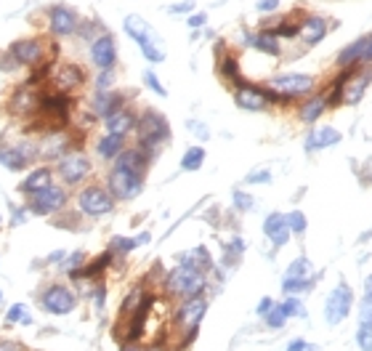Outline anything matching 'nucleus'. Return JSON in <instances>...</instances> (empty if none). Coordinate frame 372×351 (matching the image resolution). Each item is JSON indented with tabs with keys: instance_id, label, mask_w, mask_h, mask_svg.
Instances as JSON below:
<instances>
[{
	"instance_id": "nucleus-53",
	"label": "nucleus",
	"mask_w": 372,
	"mask_h": 351,
	"mask_svg": "<svg viewBox=\"0 0 372 351\" xmlns=\"http://www.w3.org/2000/svg\"><path fill=\"white\" fill-rule=\"evenodd\" d=\"M367 290H372V274L367 277Z\"/></svg>"
},
{
	"instance_id": "nucleus-23",
	"label": "nucleus",
	"mask_w": 372,
	"mask_h": 351,
	"mask_svg": "<svg viewBox=\"0 0 372 351\" xmlns=\"http://www.w3.org/2000/svg\"><path fill=\"white\" fill-rule=\"evenodd\" d=\"M40 99L38 94H35V88H19L16 91V96L11 99V112H16V115H22V112H35V109L40 107Z\"/></svg>"
},
{
	"instance_id": "nucleus-9",
	"label": "nucleus",
	"mask_w": 372,
	"mask_h": 351,
	"mask_svg": "<svg viewBox=\"0 0 372 351\" xmlns=\"http://www.w3.org/2000/svg\"><path fill=\"white\" fill-rule=\"evenodd\" d=\"M75 306H78V298L64 285H53L43 293V309L48 314H69Z\"/></svg>"
},
{
	"instance_id": "nucleus-37",
	"label": "nucleus",
	"mask_w": 372,
	"mask_h": 351,
	"mask_svg": "<svg viewBox=\"0 0 372 351\" xmlns=\"http://www.w3.org/2000/svg\"><path fill=\"white\" fill-rule=\"evenodd\" d=\"M287 227H290L292 234H303L306 231V216L301 213V210H292V213H287Z\"/></svg>"
},
{
	"instance_id": "nucleus-12",
	"label": "nucleus",
	"mask_w": 372,
	"mask_h": 351,
	"mask_svg": "<svg viewBox=\"0 0 372 351\" xmlns=\"http://www.w3.org/2000/svg\"><path fill=\"white\" fill-rule=\"evenodd\" d=\"M205 309H208V301L202 296L186 298L184 303H181V309H178V324L186 327L189 333H197V324L205 317Z\"/></svg>"
},
{
	"instance_id": "nucleus-2",
	"label": "nucleus",
	"mask_w": 372,
	"mask_h": 351,
	"mask_svg": "<svg viewBox=\"0 0 372 351\" xmlns=\"http://www.w3.org/2000/svg\"><path fill=\"white\" fill-rule=\"evenodd\" d=\"M165 287L171 290L173 296H184V298L202 296V290H205V271H197L192 269V266H181L178 264L165 277Z\"/></svg>"
},
{
	"instance_id": "nucleus-36",
	"label": "nucleus",
	"mask_w": 372,
	"mask_h": 351,
	"mask_svg": "<svg viewBox=\"0 0 372 351\" xmlns=\"http://www.w3.org/2000/svg\"><path fill=\"white\" fill-rule=\"evenodd\" d=\"M144 243H149V234H141L138 240H122V237H115V240H112V250L128 253V250H133L136 245H144Z\"/></svg>"
},
{
	"instance_id": "nucleus-33",
	"label": "nucleus",
	"mask_w": 372,
	"mask_h": 351,
	"mask_svg": "<svg viewBox=\"0 0 372 351\" xmlns=\"http://www.w3.org/2000/svg\"><path fill=\"white\" fill-rule=\"evenodd\" d=\"M271 32H274L277 38H301V22L282 19V22H277V27H271Z\"/></svg>"
},
{
	"instance_id": "nucleus-18",
	"label": "nucleus",
	"mask_w": 372,
	"mask_h": 351,
	"mask_svg": "<svg viewBox=\"0 0 372 351\" xmlns=\"http://www.w3.org/2000/svg\"><path fill=\"white\" fill-rule=\"evenodd\" d=\"M11 54L19 64H27V67H29V64H38L40 59H43V45H40L38 41H19V43H13Z\"/></svg>"
},
{
	"instance_id": "nucleus-21",
	"label": "nucleus",
	"mask_w": 372,
	"mask_h": 351,
	"mask_svg": "<svg viewBox=\"0 0 372 351\" xmlns=\"http://www.w3.org/2000/svg\"><path fill=\"white\" fill-rule=\"evenodd\" d=\"M120 107H122V99L115 91H96V96H93V112L104 120L112 112H117Z\"/></svg>"
},
{
	"instance_id": "nucleus-10",
	"label": "nucleus",
	"mask_w": 372,
	"mask_h": 351,
	"mask_svg": "<svg viewBox=\"0 0 372 351\" xmlns=\"http://www.w3.org/2000/svg\"><path fill=\"white\" fill-rule=\"evenodd\" d=\"M59 173L66 184H80L85 176L91 173V160L80 152H66L64 157L59 160Z\"/></svg>"
},
{
	"instance_id": "nucleus-51",
	"label": "nucleus",
	"mask_w": 372,
	"mask_h": 351,
	"mask_svg": "<svg viewBox=\"0 0 372 351\" xmlns=\"http://www.w3.org/2000/svg\"><path fill=\"white\" fill-rule=\"evenodd\" d=\"M0 351H19V346L11 341H0Z\"/></svg>"
},
{
	"instance_id": "nucleus-14",
	"label": "nucleus",
	"mask_w": 372,
	"mask_h": 351,
	"mask_svg": "<svg viewBox=\"0 0 372 351\" xmlns=\"http://www.w3.org/2000/svg\"><path fill=\"white\" fill-rule=\"evenodd\" d=\"M327 32H330V22L327 19H322L317 14H308L301 19V41L306 45H319L327 38Z\"/></svg>"
},
{
	"instance_id": "nucleus-34",
	"label": "nucleus",
	"mask_w": 372,
	"mask_h": 351,
	"mask_svg": "<svg viewBox=\"0 0 372 351\" xmlns=\"http://www.w3.org/2000/svg\"><path fill=\"white\" fill-rule=\"evenodd\" d=\"M138 48H141V54H144L146 62H152V64L165 59V54H162V48L157 45V41H155V38H146V41H141V43H138Z\"/></svg>"
},
{
	"instance_id": "nucleus-26",
	"label": "nucleus",
	"mask_w": 372,
	"mask_h": 351,
	"mask_svg": "<svg viewBox=\"0 0 372 351\" xmlns=\"http://www.w3.org/2000/svg\"><path fill=\"white\" fill-rule=\"evenodd\" d=\"M122 144H125V136H115V134H106L104 138H99L96 144V152L104 157V160H117L122 155Z\"/></svg>"
},
{
	"instance_id": "nucleus-46",
	"label": "nucleus",
	"mask_w": 372,
	"mask_h": 351,
	"mask_svg": "<svg viewBox=\"0 0 372 351\" xmlns=\"http://www.w3.org/2000/svg\"><path fill=\"white\" fill-rule=\"evenodd\" d=\"M83 258H85L83 253H72V256H69V261H66V269L75 271V269L80 266V264H83Z\"/></svg>"
},
{
	"instance_id": "nucleus-41",
	"label": "nucleus",
	"mask_w": 372,
	"mask_h": 351,
	"mask_svg": "<svg viewBox=\"0 0 372 351\" xmlns=\"http://www.w3.org/2000/svg\"><path fill=\"white\" fill-rule=\"evenodd\" d=\"M144 83H146V85H149V88H152V91H155L157 96H168V91L162 88V83L157 80V75H155L152 69H146V72H144Z\"/></svg>"
},
{
	"instance_id": "nucleus-7",
	"label": "nucleus",
	"mask_w": 372,
	"mask_h": 351,
	"mask_svg": "<svg viewBox=\"0 0 372 351\" xmlns=\"http://www.w3.org/2000/svg\"><path fill=\"white\" fill-rule=\"evenodd\" d=\"M78 205H80V210H83L85 216L96 218V216H106V213H112L115 200H112V192L101 189V187H85V189L80 192Z\"/></svg>"
},
{
	"instance_id": "nucleus-17",
	"label": "nucleus",
	"mask_w": 372,
	"mask_h": 351,
	"mask_svg": "<svg viewBox=\"0 0 372 351\" xmlns=\"http://www.w3.org/2000/svg\"><path fill=\"white\" fill-rule=\"evenodd\" d=\"M338 141H341V131L332 128V125H322V128L308 131V136H306V152H317V149L332 147Z\"/></svg>"
},
{
	"instance_id": "nucleus-27",
	"label": "nucleus",
	"mask_w": 372,
	"mask_h": 351,
	"mask_svg": "<svg viewBox=\"0 0 372 351\" xmlns=\"http://www.w3.org/2000/svg\"><path fill=\"white\" fill-rule=\"evenodd\" d=\"M51 168H38V171H32V173L24 178V184H22V189L29 192V194H38V192L48 189L51 187Z\"/></svg>"
},
{
	"instance_id": "nucleus-35",
	"label": "nucleus",
	"mask_w": 372,
	"mask_h": 351,
	"mask_svg": "<svg viewBox=\"0 0 372 351\" xmlns=\"http://www.w3.org/2000/svg\"><path fill=\"white\" fill-rule=\"evenodd\" d=\"M221 75H224L226 80L237 83V85H242V75H239V64L237 59H231V56H226L224 62H221Z\"/></svg>"
},
{
	"instance_id": "nucleus-48",
	"label": "nucleus",
	"mask_w": 372,
	"mask_h": 351,
	"mask_svg": "<svg viewBox=\"0 0 372 351\" xmlns=\"http://www.w3.org/2000/svg\"><path fill=\"white\" fill-rule=\"evenodd\" d=\"M186 11H192V0L178 3V6H171V14H186Z\"/></svg>"
},
{
	"instance_id": "nucleus-6",
	"label": "nucleus",
	"mask_w": 372,
	"mask_h": 351,
	"mask_svg": "<svg viewBox=\"0 0 372 351\" xmlns=\"http://www.w3.org/2000/svg\"><path fill=\"white\" fill-rule=\"evenodd\" d=\"M351 303H354V290L345 282H341L324 301V320H327V324L343 322L348 317V311H351Z\"/></svg>"
},
{
	"instance_id": "nucleus-32",
	"label": "nucleus",
	"mask_w": 372,
	"mask_h": 351,
	"mask_svg": "<svg viewBox=\"0 0 372 351\" xmlns=\"http://www.w3.org/2000/svg\"><path fill=\"white\" fill-rule=\"evenodd\" d=\"M359 333H372V290L362 301V311H359Z\"/></svg>"
},
{
	"instance_id": "nucleus-1",
	"label": "nucleus",
	"mask_w": 372,
	"mask_h": 351,
	"mask_svg": "<svg viewBox=\"0 0 372 351\" xmlns=\"http://www.w3.org/2000/svg\"><path fill=\"white\" fill-rule=\"evenodd\" d=\"M149 157L152 155L141 147L122 152L112 168V173H109V192L120 200H133L144 187V168Z\"/></svg>"
},
{
	"instance_id": "nucleus-47",
	"label": "nucleus",
	"mask_w": 372,
	"mask_h": 351,
	"mask_svg": "<svg viewBox=\"0 0 372 351\" xmlns=\"http://www.w3.org/2000/svg\"><path fill=\"white\" fill-rule=\"evenodd\" d=\"M271 309H274V301H271V298H264V301L258 303V314H261V317H266Z\"/></svg>"
},
{
	"instance_id": "nucleus-49",
	"label": "nucleus",
	"mask_w": 372,
	"mask_h": 351,
	"mask_svg": "<svg viewBox=\"0 0 372 351\" xmlns=\"http://www.w3.org/2000/svg\"><path fill=\"white\" fill-rule=\"evenodd\" d=\"M306 349H308V343L301 341V338H298V341H292L290 346H287V351H306Z\"/></svg>"
},
{
	"instance_id": "nucleus-45",
	"label": "nucleus",
	"mask_w": 372,
	"mask_h": 351,
	"mask_svg": "<svg viewBox=\"0 0 372 351\" xmlns=\"http://www.w3.org/2000/svg\"><path fill=\"white\" fill-rule=\"evenodd\" d=\"M205 22H208V16H205V14H194V16H189V27H192V29L205 27Z\"/></svg>"
},
{
	"instance_id": "nucleus-5",
	"label": "nucleus",
	"mask_w": 372,
	"mask_h": 351,
	"mask_svg": "<svg viewBox=\"0 0 372 351\" xmlns=\"http://www.w3.org/2000/svg\"><path fill=\"white\" fill-rule=\"evenodd\" d=\"M269 88L279 94L282 99H295V96H306L314 91V78H308V75H301V72H287V75H277V78H271L269 83Z\"/></svg>"
},
{
	"instance_id": "nucleus-24",
	"label": "nucleus",
	"mask_w": 372,
	"mask_h": 351,
	"mask_svg": "<svg viewBox=\"0 0 372 351\" xmlns=\"http://www.w3.org/2000/svg\"><path fill=\"white\" fill-rule=\"evenodd\" d=\"M178 264H181V266H192V269H197V271H208L213 266L208 248H194V250H186V253H181V256H178Z\"/></svg>"
},
{
	"instance_id": "nucleus-52",
	"label": "nucleus",
	"mask_w": 372,
	"mask_h": 351,
	"mask_svg": "<svg viewBox=\"0 0 372 351\" xmlns=\"http://www.w3.org/2000/svg\"><path fill=\"white\" fill-rule=\"evenodd\" d=\"M120 351H138V346H131V343H125V346H122Z\"/></svg>"
},
{
	"instance_id": "nucleus-20",
	"label": "nucleus",
	"mask_w": 372,
	"mask_h": 351,
	"mask_svg": "<svg viewBox=\"0 0 372 351\" xmlns=\"http://www.w3.org/2000/svg\"><path fill=\"white\" fill-rule=\"evenodd\" d=\"M32 149H13V147H0V162L11 171H22L32 162Z\"/></svg>"
},
{
	"instance_id": "nucleus-4",
	"label": "nucleus",
	"mask_w": 372,
	"mask_h": 351,
	"mask_svg": "<svg viewBox=\"0 0 372 351\" xmlns=\"http://www.w3.org/2000/svg\"><path fill=\"white\" fill-rule=\"evenodd\" d=\"M138 138H141V149L149 155L159 147V141L168 138V122L157 112H144V117L138 120Z\"/></svg>"
},
{
	"instance_id": "nucleus-29",
	"label": "nucleus",
	"mask_w": 372,
	"mask_h": 351,
	"mask_svg": "<svg viewBox=\"0 0 372 351\" xmlns=\"http://www.w3.org/2000/svg\"><path fill=\"white\" fill-rule=\"evenodd\" d=\"M125 35L128 38H133L136 43H141V41H146V38H152V29H149V24H146L144 19L141 16H125Z\"/></svg>"
},
{
	"instance_id": "nucleus-28",
	"label": "nucleus",
	"mask_w": 372,
	"mask_h": 351,
	"mask_svg": "<svg viewBox=\"0 0 372 351\" xmlns=\"http://www.w3.org/2000/svg\"><path fill=\"white\" fill-rule=\"evenodd\" d=\"M66 147H69V138H66V134H59V131H51V136L45 138V144L40 147V155L43 157H64Z\"/></svg>"
},
{
	"instance_id": "nucleus-39",
	"label": "nucleus",
	"mask_w": 372,
	"mask_h": 351,
	"mask_svg": "<svg viewBox=\"0 0 372 351\" xmlns=\"http://www.w3.org/2000/svg\"><path fill=\"white\" fill-rule=\"evenodd\" d=\"M19 320H22V322H24V324H29V322H32V317L27 314V311H24V306H22V303H16V306H11V311L6 314V322H19Z\"/></svg>"
},
{
	"instance_id": "nucleus-19",
	"label": "nucleus",
	"mask_w": 372,
	"mask_h": 351,
	"mask_svg": "<svg viewBox=\"0 0 372 351\" xmlns=\"http://www.w3.org/2000/svg\"><path fill=\"white\" fill-rule=\"evenodd\" d=\"M136 128V117H133V112L120 107L117 112H112L109 117H106V131L115 136H128Z\"/></svg>"
},
{
	"instance_id": "nucleus-40",
	"label": "nucleus",
	"mask_w": 372,
	"mask_h": 351,
	"mask_svg": "<svg viewBox=\"0 0 372 351\" xmlns=\"http://www.w3.org/2000/svg\"><path fill=\"white\" fill-rule=\"evenodd\" d=\"M285 322H287V314L282 311V306H274V309L266 314V324L269 327H282Z\"/></svg>"
},
{
	"instance_id": "nucleus-22",
	"label": "nucleus",
	"mask_w": 372,
	"mask_h": 351,
	"mask_svg": "<svg viewBox=\"0 0 372 351\" xmlns=\"http://www.w3.org/2000/svg\"><path fill=\"white\" fill-rule=\"evenodd\" d=\"M255 51H261L266 56H279L282 54V38H277L271 29H264V32H258V35H252V43H250Z\"/></svg>"
},
{
	"instance_id": "nucleus-30",
	"label": "nucleus",
	"mask_w": 372,
	"mask_h": 351,
	"mask_svg": "<svg viewBox=\"0 0 372 351\" xmlns=\"http://www.w3.org/2000/svg\"><path fill=\"white\" fill-rule=\"evenodd\" d=\"M83 72H80V67H75V64H69V67L62 69V75H59V88L62 91H69V88H78V85H83Z\"/></svg>"
},
{
	"instance_id": "nucleus-25",
	"label": "nucleus",
	"mask_w": 372,
	"mask_h": 351,
	"mask_svg": "<svg viewBox=\"0 0 372 351\" xmlns=\"http://www.w3.org/2000/svg\"><path fill=\"white\" fill-rule=\"evenodd\" d=\"M330 109V99H327V94L322 96H314V99H308L303 107H301V120L303 122H317L324 112Z\"/></svg>"
},
{
	"instance_id": "nucleus-15",
	"label": "nucleus",
	"mask_w": 372,
	"mask_h": 351,
	"mask_svg": "<svg viewBox=\"0 0 372 351\" xmlns=\"http://www.w3.org/2000/svg\"><path fill=\"white\" fill-rule=\"evenodd\" d=\"M264 234L271 240L274 248H282V245L290 243V227H287V216L282 213H269L264 221Z\"/></svg>"
},
{
	"instance_id": "nucleus-13",
	"label": "nucleus",
	"mask_w": 372,
	"mask_h": 351,
	"mask_svg": "<svg viewBox=\"0 0 372 351\" xmlns=\"http://www.w3.org/2000/svg\"><path fill=\"white\" fill-rule=\"evenodd\" d=\"M91 59L93 64L106 72V69L115 67V59H117V45H115V38L112 35H101L91 43Z\"/></svg>"
},
{
	"instance_id": "nucleus-31",
	"label": "nucleus",
	"mask_w": 372,
	"mask_h": 351,
	"mask_svg": "<svg viewBox=\"0 0 372 351\" xmlns=\"http://www.w3.org/2000/svg\"><path fill=\"white\" fill-rule=\"evenodd\" d=\"M202 162H205V149L192 147V149H186V155L181 157V168H184V171H199Z\"/></svg>"
},
{
	"instance_id": "nucleus-38",
	"label": "nucleus",
	"mask_w": 372,
	"mask_h": 351,
	"mask_svg": "<svg viewBox=\"0 0 372 351\" xmlns=\"http://www.w3.org/2000/svg\"><path fill=\"white\" fill-rule=\"evenodd\" d=\"M279 306H282V311L287 314V320H290V317H295V314H298V317L303 314V306H301V301H298L295 296H290L287 301H282Z\"/></svg>"
},
{
	"instance_id": "nucleus-16",
	"label": "nucleus",
	"mask_w": 372,
	"mask_h": 351,
	"mask_svg": "<svg viewBox=\"0 0 372 351\" xmlns=\"http://www.w3.org/2000/svg\"><path fill=\"white\" fill-rule=\"evenodd\" d=\"M48 22H51V32L59 35V38L72 35L78 29V16H75L72 8H66V6H53L51 14H48Z\"/></svg>"
},
{
	"instance_id": "nucleus-11",
	"label": "nucleus",
	"mask_w": 372,
	"mask_h": 351,
	"mask_svg": "<svg viewBox=\"0 0 372 351\" xmlns=\"http://www.w3.org/2000/svg\"><path fill=\"white\" fill-rule=\"evenodd\" d=\"M66 205V194L64 189H59V187H48V189L38 192V194H32V210L40 213V216H48V213H56V210H62Z\"/></svg>"
},
{
	"instance_id": "nucleus-44",
	"label": "nucleus",
	"mask_w": 372,
	"mask_h": 351,
	"mask_svg": "<svg viewBox=\"0 0 372 351\" xmlns=\"http://www.w3.org/2000/svg\"><path fill=\"white\" fill-rule=\"evenodd\" d=\"M245 181H248V184H269V181H271V173H269V171H255V173H250Z\"/></svg>"
},
{
	"instance_id": "nucleus-3",
	"label": "nucleus",
	"mask_w": 372,
	"mask_h": 351,
	"mask_svg": "<svg viewBox=\"0 0 372 351\" xmlns=\"http://www.w3.org/2000/svg\"><path fill=\"white\" fill-rule=\"evenodd\" d=\"M314 287V266L308 258H295L285 277H282V290L290 293V296H298V293H306Z\"/></svg>"
},
{
	"instance_id": "nucleus-8",
	"label": "nucleus",
	"mask_w": 372,
	"mask_h": 351,
	"mask_svg": "<svg viewBox=\"0 0 372 351\" xmlns=\"http://www.w3.org/2000/svg\"><path fill=\"white\" fill-rule=\"evenodd\" d=\"M234 101L245 112H264L269 107V101H271V91H264V88L250 85V83H242V85H237Z\"/></svg>"
},
{
	"instance_id": "nucleus-43",
	"label": "nucleus",
	"mask_w": 372,
	"mask_h": 351,
	"mask_svg": "<svg viewBox=\"0 0 372 351\" xmlns=\"http://www.w3.org/2000/svg\"><path fill=\"white\" fill-rule=\"evenodd\" d=\"M258 14H274L279 8V0H258Z\"/></svg>"
},
{
	"instance_id": "nucleus-50",
	"label": "nucleus",
	"mask_w": 372,
	"mask_h": 351,
	"mask_svg": "<svg viewBox=\"0 0 372 351\" xmlns=\"http://www.w3.org/2000/svg\"><path fill=\"white\" fill-rule=\"evenodd\" d=\"M364 64H372V35H367V48H364Z\"/></svg>"
},
{
	"instance_id": "nucleus-42",
	"label": "nucleus",
	"mask_w": 372,
	"mask_h": 351,
	"mask_svg": "<svg viewBox=\"0 0 372 351\" xmlns=\"http://www.w3.org/2000/svg\"><path fill=\"white\" fill-rule=\"evenodd\" d=\"M234 205H237V210H250L252 197L250 194H245V192H234Z\"/></svg>"
}]
</instances>
